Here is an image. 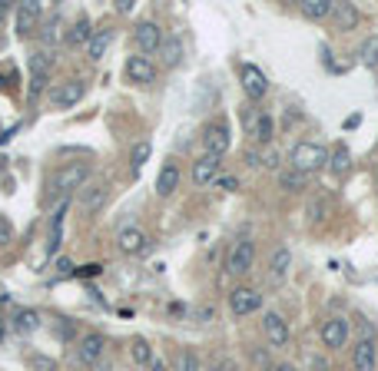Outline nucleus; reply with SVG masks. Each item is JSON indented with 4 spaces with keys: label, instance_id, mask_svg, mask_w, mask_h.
<instances>
[{
    "label": "nucleus",
    "instance_id": "1",
    "mask_svg": "<svg viewBox=\"0 0 378 371\" xmlns=\"http://www.w3.org/2000/svg\"><path fill=\"white\" fill-rule=\"evenodd\" d=\"M289 163H292L295 173L312 176L322 166H329V153H325V146H318V143H295L292 153H289Z\"/></svg>",
    "mask_w": 378,
    "mask_h": 371
},
{
    "label": "nucleus",
    "instance_id": "2",
    "mask_svg": "<svg viewBox=\"0 0 378 371\" xmlns=\"http://www.w3.org/2000/svg\"><path fill=\"white\" fill-rule=\"evenodd\" d=\"M229 143H232V133H229V123H223V119H212V123H206L203 126V153L206 156H226Z\"/></svg>",
    "mask_w": 378,
    "mask_h": 371
},
{
    "label": "nucleus",
    "instance_id": "3",
    "mask_svg": "<svg viewBox=\"0 0 378 371\" xmlns=\"http://www.w3.org/2000/svg\"><path fill=\"white\" fill-rule=\"evenodd\" d=\"M87 179H90V166L70 163V166H63V169L53 173V179H50V193H70V189H80Z\"/></svg>",
    "mask_w": 378,
    "mask_h": 371
},
{
    "label": "nucleus",
    "instance_id": "4",
    "mask_svg": "<svg viewBox=\"0 0 378 371\" xmlns=\"http://www.w3.org/2000/svg\"><path fill=\"white\" fill-rule=\"evenodd\" d=\"M252 266H256V242H252V239H239V242L229 249L226 272L229 275H246V272H252Z\"/></svg>",
    "mask_w": 378,
    "mask_h": 371
},
{
    "label": "nucleus",
    "instance_id": "5",
    "mask_svg": "<svg viewBox=\"0 0 378 371\" xmlns=\"http://www.w3.org/2000/svg\"><path fill=\"white\" fill-rule=\"evenodd\" d=\"M40 24H44V3H37V0L17 3V10H14L17 37H27V33H33V30H40Z\"/></svg>",
    "mask_w": 378,
    "mask_h": 371
},
{
    "label": "nucleus",
    "instance_id": "6",
    "mask_svg": "<svg viewBox=\"0 0 378 371\" xmlns=\"http://www.w3.org/2000/svg\"><path fill=\"white\" fill-rule=\"evenodd\" d=\"M133 44H137L139 57L156 53V50L163 46V30H160V24H153V20H139L137 27H133Z\"/></svg>",
    "mask_w": 378,
    "mask_h": 371
},
{
    "label": "nucleus",
    "instance_id": "7",
    "mask_svg": "<svg viewBox=\"0 0 378 371\" xmlns=\"http://www.w3.org/2000/svg\"><path fill=\"white\" fill-rule=\"evenodd\" d=\"M229 309H232L236 318H246V315L262 309V295H259L256 288H249V285H239V288L229 292Z\"/></svg>",
    "mask_w": 378,
    "mask_h": 371
},
{
    "label": "nucleus",
    "instance_id": "8",
    "mask_svg": "<svg viewBox=\"0 0 378 371\" xmlns=\"http://www.w3.org/2000/svg\"><path fill=\"white\" fill-rule=\"evenodd\" d=\"M318 338H322V345H325L329 352L345 348V342H348V322L342 318V315L325 318V322H322V328H318Z\"/></svg>",
    "mask_w": 378,
    "mask_h": 371
},
{
    "label": "nucleus",
    "instance_id": "9",
    "mask_svg": "<svg viewBox=\"0 0 378 371\" xmlns=\"http://www.w3.org/2000/svg\"><path fill=\"white\" fill-rule=\"evenodd\" d=\"M83 96H87V83H83V80H67V83H60V87L50 93V103L57 106V110H70V106H76Z\"/></svg>",
    "mask_w": 378,
    "mask_h": 371
},
{
    "label": "nucleus",
    "instance_id": "10",
    "mask_svg": "<svg viewBox=\"0 0 378 371\" xmlns=\"http://www.w3.org/2000/svg\"><path fill=\"white\" fill-rule=\"evenodd\" d=\"M239 83H242V89H246V96H252V100H262V96L269 93L266 74H262L259 67H252V63H246L239 70Z\"/></svg>",
    "mask_w": 378,
    "mask_h": 371
},
{
    "label": "nucleus",
    "instance_id": "11",
    "mask_svg": "<svg viewBox=\"0 0 378 371\" xmlns=\"http://www.w3.org/2000/svg\"><path fill=\"white\" fill-rule=\"evenodd\" d=\"M262 335H266V342L273 345V348H282L289 342V325L286 318L279 312H266L262 315Z\"/></svg>",
    "mask_w": 378,
    "mask_h": 371
},
{
    "label": "nucleus",
    "instance_id": "12",
    "mask_svg": "<svg viewBox=\"0 0 378 371\" xmlns=\"http://www.w3.org/2000/svg\"><path fill=\"white\" fill-rule=\"evenodd\" d=\"M146 232L143 229H137V225H126V229H120L117 232V249H120L123 255H139L143 249H146Z\"/></svg>",
    "mask_w": 378,
    "mask_h": 371
},
{
    "label": "nucleus",
    "instance_id": "13",
    "mask_svg": "<svg viewBox=\"0 0 378 371\" xmlns=\"http://www.w3.org/2000/svg\"><path fill=\"white\" fill-rule=\"evenodd\" d=\"M126 80L130 83H156V67H153V60L150 57H130L126 60Z\"/></svg>",
    "mask_w": 378,
    "mask_h": 371
},
{
    "label": "nucleus",
    "instance_id": "14",
    "mask_svg": "<svg viewBox=\"0 0 378 371\" xmlns=\"http://www.w3.org/2000/svg\"><path fill=\"white\" fill-rule=\"evenodd\" d=\"M216 176H219V156H206L203 153L193 163V173H189L193 186H209V182H216Z\"/></svg>",
    "mask_w": 378,
    "mask_h": 371
},
{
    "label": "nucleus",
    "instance_id": "15",
    "mask_svg": "<svg viewBox=\"0 0 378 371\" xmlns=\"http://www.w3.org/2000/svg\"><path fill=\"white\" fill-rule=\"evenodd\" d=\"M176 186H180V163H176V159H166L163 169H160V176H156V196H160V199H169V196L176 193Z\"/></svg>",
    "mask_w": 378,
    "mask_h": 371
},
{
    "label": "nucleus",
    "instance_id": "16",
    "mask_svg": "<svg viewBox=\"0 0 378 371\" xmlns=\"http://www.w3.org/2000/svg\"><path fill=\"white\" fill-rule=\"evenodd\" d=\"M103 352H106V338H103V335L90 331V335H83V338H80V361H83V365H96V361L103 358Z\"/></svg>",
    "mask_w": 378,
    "mask_h": 371
},
{
    "label": "nucleus",
    "instance_id": "17",
    "mask_svg": "<svg viewBox=\"0 0 378 371\" xmlns=\"http://www.w3.org/2000/svg\"><path fill=\"white\" fill-rule=\"evenodd\" d=\"M67 206H70V199H60L57 209H53V216H50V242H46V252L50 255L57 252L63 242V216H67Z\"/></svg>",
    "mask_w": 378,
    "mask_h": 371
},
{
    "label": "nucleus",
    "instance_id": "18",
    "mask_svg": "<svg viewBox=\"0 0 378 371\" xmlns=\"http://www.w3.org/2000/svg\"><path fill=\"white\" fill-rule=\"evenodd\" d=\"M113 40H117V33H113V27H100V30H93L90 44H87V57H90V60H103V57H106V50L113 46Z\"/></svg>",
    "mask_w": 378,
    "mask_h": 371
},
{
    "label": "nucleus",
    "instance_id": "19",
    "mask_svg": "<svg viewBox=\"0 0 378 371\" xmlns=\"http://www.w3.org/2000/svg\"><path fill=\"white\" fill-rule=\"evenodd\" d=\"M375 358H378L375 342L362 338V342L355 345V352H352V365H355V371H375Z\"/></svg>",
    "mask_w": 378,
    "mask_h": 371
},
{
    "label": "nucleus",
    "instance_id": "20",
    "mask_svg": "<svg viewBox=\"0 0 378 371\" xmlns=\"http://www.w3.org/2000/svg\"><path fill=\"white\" fill-rule=\"evenodd\" d=\"M332 24H335V30H352V27H359V7H355V3H335Z\"/></svg>",
    "mask_w": 378,
    "mask_h": 371
},
{
    "label": "nucleus",
    "instance_id": "21",
    "mask_svg": "<svg viewBox=\"0 0 378 371\" xmlns=\"http://www.w3.org/2000/svg\"><path fill=\"white\" fill-rule=\"evenodd\" d=\"M10 325H14L17 335H27V331H33V328L40 325V312H33V309H17Z\"/></svg>",
    "mask_w": 378,
    "mask_h": 371
},
{
    "label": "nucleus",
    "instance_id": "22",
    "mask_svg": "<svg viewBox=\"0 0 378 371\" xmlns=\"http://www.w3.org/2000/svg\"><path fill=\"white\" fill-rule=\"evenodd\" d=\"M90 37H93V24L87 17H76L70 33H67V44H90Z\"/></svg>",
    "mask_w": 378,
    "mask_h": 371
},
{
    "label": "nucleus",
    "instance_id": "23",
    "mask_svg": "<svg viewBox=\"0 0 378 371\" xmlns=\"http://www.w3.org/2000/svg\"><path fill=\"white\" fill-rule=\"evenodd\" d=\"M335 3L332 0H302V14L309 20H322V17H332Z\"/></svg>",
    "mask_w": 378,
    "mask_h": 371
},
{
    "label": "nucleus",
    "instance_id": "24",
    "mask_svg": "<svg viewBox=\"0 0 378 371\" xmlns=\"http://www.w3.org/2000/svg\"><path fill=\"white\" fill-rule=\"evenodd\" d=\"M106 202V186H93V189H83L80 196V206L87 209V212H96V209H103Z\"/></svg>",
    "mask_w": 378,
    "mask_h": 371
},
{
    "label": "nucleus",
    "instance_id": "25",
    "mask_svg": "<svg viewBox=\"0 0 378 371\" xmlns=\"http://www.w3.org/2000/svg\"><path fill=\"white\" fill-rule=\"evenodd\" d=\"M329 166H332V173H348V166H352V153H348L345 143H338V146L332 149V156H329Z\"/></svg>",
    "mask_w": 378,
    "mask_h": 371
},
{
    "label": "nucleus",
    "instance_id": "26",
    "mask_svg": "<svg viewBox=\"0 0 378 371\" xmlns=\"http://www.w3.org/2000/svg\"><path fill=\"white\" fill-rule=\"evenodd\" d=\"M279 186H282V189H289V193H299V189H305V186H309V176L295 173V169H286V173H279Z\"/></svg>",
    "mask_w": 378,
    "mask_h": 371
},
{
    "label": "nucleus",
    "instance_id": "27",
    "mask_svg": "<svg viewBox=\"0 0 378 371\" xmlns=\"http://www.w3.org/2000/svg\"><path fill=\"white\" fill-rule=\"evenodd\" d=\"M289 262H292V252H289L286 245L282 249H275L273 252V262H269V268H273V279H282L289 272Z\"/></svg>",
    "mask_w": 378,
    "mask_h": 371
},
{
    "label": "nucleus",
    "instance_id": "28",
    "mask_svg": "<svg viewBox=\"0 0 378 371\" xmlns=\"http://www.w3.org/2000/svg\"><path fill=\"white\" fill-rule=\"evenodd\" d=\"M60 30H63V20L60 17H50V20L40 24V40H44V44H57V40H60Z\"/></svg>",
    "mask_w": 378,
    "mask_h": 371
},
{
    "label": "nucleus",
    "instance_id": "29",
    "mask_svg": "<svg viewBox=\"0 0 378 371\" xmlns=\"http://www.w3.org/2000/svg\"><path fill=\"white\" fill-rule=\"evenodd\" d=\"M150 153H153V146L146 143V139H139L137 146H133V153H130V166H133V173H139V169L146 166V159H150Z\"/></svg>",
    "mask_w": 378,
    "mask_h": 371
},
{
    "label": "nucleus",
    "instance_id": "30",
    "mask_svg": "<svg viewBox=\"0 0 378 371\" xmlns=\"http://www.w3.org/2000/svg\"><path fill=\"white\" fill-rule=\"evenodd\" d=\"M252 133H256L259 143H269V139H273V117H269V113H259Z\"/></svg>",
    "mask_w": 378,
    "mask_h": 371
},
{
    "label": "nucleus",
    "instance_id": "31",
    "mask_svg": "<svg viewBox=\"0 0 378 371\" xmlns=\"http://www.w3.org/2000/svg\"><path fill=\"white\" fill-rule=\"evenodd\" d=\"M130 355H133V361H137V365H143V368H146V365L153 361V345L143 342V338H137V342H133V348H130Z\"/></svg>",
    "mask_w": 378,
    "mask_h": 371
},
{
    "label": "nucleus",
    "instance_id": "32",
    "mask_svg": "<svg viewBox=\"0 0 378 371\" xmlns=\"http://www.w3.org/2000/svg\"><path fill=\"white\" fill-rule=\"evenodd\" d=\"M160 50H163V60H166L169 67H176V63L182 60V44H180V40H163Z\"/></svg>",
    "mask_w": 378,
    "mask_h": 371
},
{
    "label": "nucleus",
    "instance_id": "33",
    "mask_svg": "<svg viewBox=\"0 0 378 371\" xmlns=\"http://www.w3.org/2000/svg\"><path fill=\"white\" fill-rule=\"evenodd\" d=\"M31 70H33V76H46V70H50V53L46 50L31 53Z\"/></svg>",
    "mask_w": 378,
    "mask_h": 371
},
{
    "label": "nucleus",
    "instance_id": "34",
    "mask_svg": "<svg viewBox=\"0 0 378 371\" xmlns=\"http://www.w3.org/2000/svg\"><path fill=\"white\" fill-rule=\"evenodd\" d=\"M362 63H365V67H375V63H378V33H372V37L365 40V46H362Z\"/></svg>",
    "mask_w": 378,
    "mask_h": 371
},
{
    "label": "nucleus",
    "instance_id": "35",
    "mask_svg": "<svg viewBox=\"0 0 378 371\" xmlns=\"http://www.w3.org/2000/svg\"><path fill=\"white\" fill-rule=\"evenodd\" d=\"M173 371H199V358L193 355V352H180V355H176V365H173Z\"/></svg>",
    "mask_w": 378,
    "mask_h": 371
},
{
    "label": "nucleus",
    "instance_id": "36",
    "mask_svg": "<svg viewBox=\"0 0 378 371\" xmlns=\"http://www.w3.org/2000/svg\"><path fill=\"white\" fill-rule=\"evenodd\" d=\"M27 365H31L33 371H57V361L50 355H31L27 358Z\"/></svg>",
    "mask_w": 378,
    "mask_h": 371
},
{
    "label": "nucleus",
    "instance_id": "37",
    "mask_svg": "<svg viewBox=\"0 0 378 371\" xmlns=\"http://www.w3.org/2000/svg\"><path fill=\"white\" fill-rule=\"evenodd\" d=\"M10 242H14V223L7 216H0V249L10 245Z\"/></svg>",
    "mask_w": 378,
    "mask_h": 371
},
{
    "label": "nucleus",
    "instance_id": "38",
    "mask_svg": "<svg viewBox=\"0 0 378 371\" xmlns=\"http://www.w3.org/2000/svg\"><path fill=\"white\" fill-rule=\"evenodd\" d=\"M259 159H262V166H269V169H279V163H282V153H279V149H266Z\"/></svg>",
    "mask_w": 378,
    "mask_h": 371
},
{
    "label": "nucleus",
    "instance_id": "39",
    "mask_svg": "<svg viewBox=\"0 0 378 371\" xmlns=\"http://www.w3.org/2000/svg\"><path fill=\"white\" fill-rule=\"evenodd\" d=\"M216 186H219V189H226V193H232V189L239 186V179H236V176H216Z\"/></svg>",
    "mask_w": 378,
    "mask_h": 371
},
{
    "label": "nucleus",
    "instance_id": "40",
    "mask_svg": "<svg viewBox=\"0 0 378 371\" xmlns=\"http://www.w3.org/2000/svg\"><path fill=\"white\" fill-rule=\"evenodd\" d=\"M103 272V266H96V262H90V266H80L76 268V275H83V279H93V275H100Z\"/></svg>",
    "mask_w": 378,
    "mask_h": 371
},
{
    "label": "nucleus",
    "instance_id": "41",
    "mask_svg": "<svg viewBox=\"0 0 378 371\" xmlns=\"http://www.w3.org/2000/svg\"><path fill=\"white\" fill-rule=\"evenodd\" d=\"M322 216H325V202L318 199V202H312V223H322Z\"/></svg>",
    "mask_w": 378,
    "mask_h": 371
},
{
    "label": "nucleus",
    "instance_id": "42",
    "mask_svg": "<svg viewBox=\"0 0 378 371\" xmlns=\"http://www.w3.org/2000/svg\"><path fill=\"white\" fill-rule=\"evenodd\" d=\"M44 83H46V76H33V83H31V96H37V93L44 89Z\"/></svg>",
    "mask_w": 378,
    "mask_h": 371
},
{
    "label": "nucleus",
    "instance_id": "43",
    "mask_svg": "<svg viewBox=\"0 0 378 371\" xmlns=\"http://www.w3.org/2000/svg\"><path fill=\"white\" fill-rule=\"evenodd\" d=\"M212 371H239V368H236V361H219Z\"/></svg>",
    "mask_w": 378,
    "mask_h": 371
},
{
    "label": "nucleus",
    "instance_id": "44",
    "mask_svg": "<svg viewBox=\"0 0 378 371\" xmlns=\"http://www.w3.org/2000/svg\"><path fill=\"white\" fill-rule=\"evenodd\" d=\"M7 14H10V3H7V0H0V24L7 20Z\"/></svg>",
    "mask_w": 378,
    "mask_h": 371
},
{
    "label": "nucleus",
    "instance_id": "45",
    "mask_svg": "<svg viewBox=\"0 0 378 371\" xmlns=\"http://www.w3.org/2000/svg\"><path fill=\"white\" fill-rule=\"evenodd\" d=\"M133 3H137V0H120V3H117V7H120L123 14H130V10H133Z\"/></svg>",
    "mask_w": 378,
    "mask_h": 371
},
{
    "label": "nucleus",
    "instance_id": "46",
    "mask_svg": "<svg viewBox=\"0 0 378 371\" xmlns=\"http://www.w3.org/2000/svg\"><path fill=\"white\" fill-rule=\"evenodd\" d=\"M150 368H153V371H166V361H160V358H153V361H150Z\"/></svg>",
    "mask_w": 378,
    "mask_h": 371
},
{
    "label": "nucleus",
    "instance_id": "47",
    "mask_svg": "<svg viewBox=\"0 0 378 371\" xmlns=\"http://www.w3.org/2000/svg\"><path fill=\"white\" fill-rule=\"evenodd\" d=\"M266 371H299L295 365H273V368H266Z\"/></svg>",
    "mask_w": 378,
    "mask_h": 371
},
{
    "label": "nucleus",
    "instance_id": "48",
    "mask_svg": "<svg viewBox=\"0 0 378 371\" xmlns=\"http://www.w3.org/2000/svg\"><path fill=\"white\" fill-rule=\"evenodd\" d=\"M3 338H7V325L0 322V345H3Z\"/></svg>",
    "mask_w": 378,
    "mask_h": 371
}]
</instances>
